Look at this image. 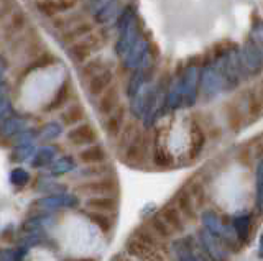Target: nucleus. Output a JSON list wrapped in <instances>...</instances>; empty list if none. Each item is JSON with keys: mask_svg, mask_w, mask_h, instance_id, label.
Listing matches in <instances>:
<instances>
[{"mask_svg": "<svg viewBox=\"0 0 263 261\" xmlns=\"http://www.w3.org/2000/svg\"><path fill=\"white\" fill-rule=\"evenodd\" d=\"M25 23H27V17H25L23 12H20V10L12 12V15H10V31L12 33H16V31L23 30Z\"/></svg>", "mask_w": 263, "mask_h": 261, "instance_id": "45", "label": "nucleus"}, {"mask_svg": "<svg viewBox=\"0 0 263 261\" xmlns=\"http://www.w3.org/2000/svg\"><path fill=\"white\" fill-rule=\"evenodd\" d=\"M119 4L115 2H99L97 9L92 12L97 23H107L110 18L115 17V10H117Z\"/></svg>", "mask_w": 263, "mask_h": 261, "instance_id": "34", "label": "nucleus"}, {"mask_svg": "<svg viewBox=\"0 0 263 261\" xmlns=\"http://www.w3.org/2000/svg\"><path fill=\"white\" fill-rule=\"evenodd\" d=\"M72 169H76V159L72 156H63L60 159H54V163L49 166V173L51 176H63L71 173Z\"/></svg>", "mask_w": 263, "mask_h": 261, "instance_id": "35", "label": "nucleus"}, {"mask_svg": "<svg viewBox=\"0 0 263 261\" xmlns=\"http://www.w3.org/2000/svg\"><path fill=\"white\" fill-rule=\"evenodd\" d=\"M101 46L99 38L94 35H89L87 38H82L79 42L72 43L69 48V56L78 63H84L90 54H92L97 48Z\"/></svg>", "mask_w": 263, "mask_h": 261, "instance_id": "13", "label": "nucleus"}, {"mask_svg": "<svg viewBox=\"0 0 263 261\" xmlns=\"http://www.w3.org/2000/svg\"><path fill=\"white\" fill-rule=\"evenodd\" d=\"M171 250L175 253L176 261H209L201 250L199 242L194 240L193 236L175 240L171 243Z\"/></svg>", "mask_w": 263, "mask_h": 261, "instance_id": "5", "label": "nucleus"}, {"mask_svg": "<svg viewBox=\"0 0 263 261\" xmlns=\"http://www.w3.org/2000/svg\"><path fill=\"white\" fill-rule=\"evenodd\" d=\"M245 104H247V112H249V117L252 122H257L263 115V104L260 101V97L257 94V89H249L245 94Z\"/></svg>", "mask_w": 263, "mask_h": 261, "instance_id": "23", "label": "nucleus"}, {"mask_svg": "<svg viewBox=\"0 0 263 261\" xmlns=\"http://www.w3.org/2000/svg\"><path fill=\"white\" fill-rule=\"evenodd\" d=\"M33 154H35V143L28 142V143H22V145L13 146L10 159L13 163H23V161H27L30 156H33Z\"/></svg>", "mask_w": 263, "mask_h": 261, "instance_id": "36", "label": "nucleus"}, {"mask_svg": "<svg viewBox=\"0 0 263 261\" xmlns=\"http://www.w3.org/2000/svg\"><path fill=\"white\" fill-rule=\"evenodd\" d=\"M69 94H71V86H69V83L68 81H64V83L58 87V91H56V94H54V97L51 99V102H49L46 107H45V110L46 112H53V110H58V109H61L63 105L68 102V99H69Z\"/></svg>", "mask_w": 263, "mask_h": 261, "instance_id": "30", "label": "nucleus"}, {"mask_svg": "<svg viewBox=\"0 0 263 261\" xmlns=\"http://www.w3.org/2000/svg\"><path fill=\"white\" fill-rule=\"evenodd\" d=\"M199 64H187L181 72V84H183V105L193 107L199 95Z\"/></svg>", "mask_w": 263, "mask_h": 261, "instance_id": "2", "label": "nucleus"}, {"mask_svg": "<svg viewBox=\"0 0 263 261\" xmlns=\"http://www.w3.org/2000/svg\"><path fill=\"white\" fill-rule=\"evenodd\" d=\"M137 132H138V128L134 125V122H130V124H127L125 125V128H122V132H120V138H119V146L120 148H123L125 150L127 148V145L134 140V136L137 135Z\"/></svg>", "mask_w": 263, "mask_h": 261, "instance_id": "43", "label": "nucleus"}, {"mask_svg": "<svg viewBox=\"0 0 263 261\" xmlns=\"http://www.w3.org/2000/svg\"><path fill=\"white\" fill-rule=\"evenodd\" d=\"M226 117H227V125L234 133L242 132L245 127V115L243 110L238 104L235 102H227L226 104Z\"/></svg>", "mask_w": 263, "mask_h": 261, "instance_id": "20", "label": "nucleus"}, {"mask_svg": "<svg viewBox=\"0 0 263 261\" xmlns=\"http://www.w3.org/2000/svg\"><path fill=\"white\" fill-rule=\"evenodd\" d=\"M92 23L90 22H78V23H74V25L66 31L64 36H63V42H79L81 38H84L87 35L92 33Z\"/></svg>", "mask_w": 263, "mask_h": 261, "instance_id": "27", "label": "nucleus"}, {"mask_svg": "<svg viewBox=\"0 0 263 261\" xmlns=\"http://www.w3.org/2000/svg\"><path fill=\"white\" fill-rule=\"evenodd\" d=\"M86 206L89 209H96V212H110L117 207V202L112 197H90L87 199Z\"/></svg>", "mask_w": 263, "mask_h": 261, "instance_id": "37", "label": "nucleus"}, {"mask_svg": "<svg viewBox=\"0 0 263 261\" xmlns=\"http://www.w3.org/2000/svg\"><path fill=\"white\" fill-rule=\"evenodd\" d=\"M227 218L229 217H222L212 209L202 210V214H201V222L204 225L205 232H209L227 251H234V253L240 251L242 245L238 243L230 222H226Z\"/></svg>", "mask_w": 263, "mask_h": 261, "instance_id": "1", "label": "nucleus"}, {"mask_svg": "<svg viewBox=\"0 0 263 261\" xmlns=\"http://www.w3.org/2000/svg\"><path fill=\"white\" fill-rule=\"evenodd\" d=\"M30 128V124L27 118H22V117H10L4 120L0 124V138H13L18 133L25 132V130Z\"/></svg>", "mask_w": 263, "mask_h": 261, "instance_id": "18", "label": "nucleus"}, {"mask_svg": "<svg viewBox=\"0 0 263 261\" xmlns=\"http://www.w3.org/2000/svg\"><path fill=\"white\" fill-rule=\"evenodd\" d=\"M28 255V248L27 247H18L13 250V261H23L25 256Z\"/></svg>", "mask_w": 263, "mask_h": 261, "instance_id": "52", "label": "nucleus"}, {"mask_svg": "<svg viewBox=\"0 0 263 261\" xmlns=\"http://www.w3.org/2000/svg\"><path fill=\"white\" fill-rule=\"evenodd\" d=\"M252 222H253V217L252 214H240V215H235L232 218V230L237 236V240L240 245H247L252 236Z\"/></svg>", "mask_w": 263, "mask_h": 261, "instance_id": "14", "label": "nucleus"}, {"mask_svg": "<svg viewBox=\"0 0 263 261\" xmlns=\"http://www.w3.org/2000/svg\"><path fill=\"white\" fill-rule=\"evenodd\" d=\"M10 183L13 186H18V187L27 186L30 183V173L23 168H15L10 173Z\"/></svg>", "mask_w": 263, "mask_h": 261, "instance_id": "44", "label": "nucleus"}, {"mask_svg": "<svg viewBox=\"0 0 263 261\" xmlns=\"http://www.w3.org/2000/svg\"><path fill=\"white\" fill-rule=\"evenodd\" d=\"M84 118V109L81 104H74L69 109H66L63 112V124L64 125H74Z\"/></svg>", "mask_w": 263, "mask_h": 261, "instance_id": "38", "label": "nucleus"}, {"mask_svg": "<svg viewBox=\"0 0 263 261\" xmlns=\"http://www.w3.org/2000/svg\"><path fill=\"white\" fill-rule=\"evenodd\" d=\"M79 204L78 197L72 194H54V195H45L38 200H35L33 206L41 210H56V209H71Z\"/></svg>", "mask_w": 263, "mask_h": 261, "instance_id": "10", "label": "nucleus"}, {"mask_svg": "<svg viewBox=\"0 0 263 261\" xmlns=\"http://www.w3.org/2000/svg\"><path fill=\"white\" fill-rule=\"evenodd\" d=\"M150 48H152V42L142 35V36L138 38V42L134 46H132V50L122 58L123 66L130 68V69H137L140 64L143 63V59L146 58V54H148V51H150Z\"/></svg>", "mask_w": 263, "mask_h": 261, "instance_id": "12", "label": "nucleus"}, {"mask_svg": "<svg viewBox=\"0 0 263 261\" xmlns=\"http://www.w3.org/2000/svg\"><path fill=\"white\" fill-rule=\"evenodd\" d=\"M4 84V81H2V74H0V86H2Z\"/></svg>", "mask_w": 263, "mask_h": 261, "instance_id": "57", "label": "nucleus"}, {"mask_svg": "<svg viewBox=\"0 0 263 261\" xmlns=\"http://www.w3.org/2000/svg\"><path fill=\"white\" fill-rule=\"evenodd\" d=\"M184 189L187 191L189 197H191L196 210L199 212L201 209H204L205 200H208V192H205V187L201 181H189L187 186H184Z\"/></svg>", "mask_w": 263, "mask_h": 261, "instance_id": "25", "label": "nucleus"}, {"mask_svg": "<svg viewBox=\"0 0 263 261\" xmlns=\"http://www.w3.org/2000/svg\"><path fill=\"white\" fill-rule=\"evenodd\" d=\"M114 261H134V259L125 258V256H117V258H114Z\"/></svg>", "mask_w": 263, "mask_h": 261, "instance_id": "56", "label": "nucleus"}, {"mask_svg": "<svg viewBox=\"0 0 263 261\" xmlns=\"http://www.w3.org/2000/svg\"><path fill=\"white\" fill-rule=\"evenodd\" d=\"M107 158V153L101 145H90L86 150L79 153V159L82 163H89V165H97V163H104Z\"/></svg>", "mask_w": 263, "mask_h": 261, "instance_id": "29", "label": "nucleus"}, {"mask_svg": "<svg viewBox=\"0 0 263 261\" xmlns=\"http://www.w3.org/2000/svg\"><path fill=\"white\" fill-rule=\"evenodd\" d=\"M160 215L164 218V222L170 225V228L175 233H184L186 220L183 218V215L179 214V210L175 206H164Z\"/></svg>", "mask_w": 263, "mask_h": 261, "instance_id": "21", "label": "nucleus"}, {"mask_svg": "<svg viewBox=\"0 0 263 261\" xmlns=\"http://www.w3.org/2000/svg\"><path fill=\"white\" fill-rule=\"evenodd\" d=\"M199 86H201V91L205 101L214 99L222 89H226L224 77H222V74L219 72L217 66H214V64L204 66L202 72L199 74Z\"/></svg>", "mask_w": 263, "mask_h": 261, "instance_id": "4", "label": "nucleus"}, {"mask_svg": "<svg viewBox=\"0 0 263 261\" xmlns=\"http://www.w3.org/2000/svg\"><path fill=\"white\" fill-rule=\"evenodd\" d=\"M140 36H142V25H140L138 18H134L128 25L119 30V38L115 42V54L119 58H123L132 50V46L138 42Z\"/></svg>", "mask_w": 263, "mask_h": 261, "instance_id": "7", "label": "nucleus"}, {"mask_svg": "<svg viewBox=\"0 0 263 261\" xmlns=\"http://www.w3.org/2000/svg\"><path fill=\"white\" fill-rule=\"evenodd\" d=\"M257 94H258V97H260V101H261V104H263V81H261V84L257 87Z\"/></svg>", "mask_w": 263, "mask_h": 261, "instance_id": "54", "label": "nucleus"}, {"mask_svg": "<svg viewBox=\"0 0 263 261\" xmlns=\"http://www.w3.org/2000/svg\"><path fill=\"white\" fill-rule=\"evenodd\" d=\"M114 81V72L110 69H105L104 72H101V74H97L96 77H92L89 81V92L92 95H101L104 94L107 89L110 87Z\"/></svg>", "mask_w": 263, "mask_h": 261, "instance_id": "24", "label": "nucleus"}, {"mask_svg": "<svg viewBox=\"0 0 263 261\" xmlns=\"http://www.w3.org/2000/svg\"><path fill=\"white\" fill-rule=\"evenodd\" d=\"M153 230V233L158 236V238L161 240V242H164V240H170L171 236H173V232L171 228H170V225L164 222V218L158 214V215H153V217H150V225H148Z\"/></svg>", "mask_w": 263, "mask_h": 261, "instance_id": "31", "label": "nucleus"}, {"mask_svg": "<svg viewBox=\"0 0 263 261\" xmlns=\"http://www.w3.org/2000/svg\"><path fill=\"white\" fill-rule=\"evenodd\" d=\"M86 215H87V218L90 220V222H94L104 233L110 232L112 222H110V218L107 217L105 214H102V212H87Z\"/></svg>", "mask_w": 263, "mask_h": 261, "instance_id": "41", "label": "nucleus"}, {"mask_svg": "<svg viewBox=\"0 0 263 261\" xmlns=\"http://www.w3.org/2000/svg\"><path fill=\"white\" fill-rule=\"evenodd\" d=\"M189 140H191V145H189V156H191V159H196L202 153L204 146H205V133H204L202 127L197 124L196 120L191 122Z\"/></svg>", "mask_w": 263, "mask_h": 261, "instance_id": "16", "label": "nucleus"}, {"mask_svg": "<svg viewBox=\"0 0 263 261\" xmlns=\"http://www.w3.org/2000/svg\"><path fill=\"white\" fill-rule=\"evenodd\" d=\"M36 9L45 15V17H54L58 13L56 0H45V2H36Z\"/></svg>", "mask_w": 263, "mask_h": 261, "instance_id": "47", "label": "nucleus"}, {"mask_svg": "<svg viewBox=\"0 0 263 261\" xmlns=\"http://www.w3.org/2000/svg\"><path fill=\"white\" fill-rule=\"evenodd\" d=\"M255 177H257V209L258 212H263V159H258L257 163Z\"/></svg>", "mask_w": 263, "mask_h": 261, "instance_id": "42", "label": "nucleus"}, {"mask_svg": "<svg viewBox=\"0 0 263 261\" xmlns=\"http://www.w3.org/2000/svg\"><path fill=\"white\" fill-rule=\"evenodd\" d=\"M132 236H135L137 240L143 242V243L148 245V247H153V248L160 250V251H161V248H163V242L153 233V230H152L150 227H145V225L142 227V225H140L138 228H135V230H134Z\"/></svg>", "mask_w": 263, "mask_h": 261, "instance_id": "28", "label": "nucleus"}, {"mask_svg": "<svg viewBox=\"0 0 263 261\" xmlns=\"http://www.w3.org/2000/svg\"><path fill=\"white\" fill-rule=\"evenodd\" d=\"M153 163L160 168H170L173 166V156L163 148V146L156 145L153 150Z\"/></svg>", "mask_w": 263, "mask_h": 261, "instance_id": "39", "label": "nucleus"}, {"mask_svg": "<svg viewBox=\"0 0 263 261\" xmlns=\"http://www.w3.org/2000/svg\"><path fill=\"white\" fill-rule=\"evenodd\" d=\"M54 63V56L51 53H41L36 56V59L31 63V66L28 68V71H33V69H40V68H46L49 64Z\"/></svg>", "mask_w": 263, "mask_h": 261, "instance_id": "46", "label": "nucleus"}, {"mask_svg": "<svg viewBox=\"0 0 263 261\" xmlns=\"http://www.w3.org/2000/svg\"><path fill=\"white\" fill-rule=\"evenodd\" d=\"M175 202H176L175 207L179 210V214L183 215L184 220H189V222H196L197 217H199V214H197L194 204H193V200H191V197H189V194H187V191L184 189V187L176 194Z\"/></svg>", "mask_w": 263, "mask_h": 261, "instance_id": "17", "label": "nucleus"}, {"mask_svg": "<svg viewBox=\"0 0 263 261\" xmlns=\"http://www.w3.org/2000/svg\"><path fill=\"white\" fill-rule=\"evenodd\" d=\"M61 132H63V125L61 124H58V122H49V124H45L38 130L36 138L40 142L48 143V142L56 140V138L61 135Z\"/></svg>", "mask_w": 263, "mask_h": 261, "instance_id": "33", "label": "nucleus"}, {"mask_svg": "<svg viewBox=\"0 0 263 261\" xmlns=\"http://www.w3.org/2000/svg\"><path fill=\"white\" fill-rule=\"evenodd\" d=\"M96 138H97V133L90 124H81L78 127H74L72 130H69V133H68V142L72 145H89V143H94Z\"/></svg>", "mask_w": 263, "mask_h": 261, "instance_id": "15", "label": "nucleus"}, {"mask_svg": "<svg viewBox=\"0 0 263 261\" xmlns=\"http://www.w3.org/2000/svg\"><path fill=\"white\" fill-rule=\"evenodd\" d=\"M120 105L119 102V87L117 86H110L104 94H101V99H99L97 109L102 115H112Z\"/></svg>", "mask_w": 263, "mask_h": 261, "instance_id": "19", "label": "nucleus"}, {"mask_svg": "<svg viewBox=\"0 0 263 261\" xmlns=\"http://www.w3.org/2000/svg\"><path fill=\"white\" fill-rule=\"evenodd\" d=\"M197 242H199V247L209 261H229V251L204 228H201L197 233Z\"/></svg>", "mask_w": 263, "mask_h": 261, "instance_id": "9", "label": "nucleus"}, {"mask_svg": "<svg viewBox=\"0 0 263 261\" xmlns=\"http://www.w3.org/2000/svg\"><path fill=\"white\" fill-rule=\"evenodd\" d=\"M125 250L128 256H132L137 261H166L164 255L153 247H148L146 243L137 240L135 236H130L125 243Z\"/></svg>", "mask_w": 263, "mask_h": 261, "instance_id": "8", "label": "nucleus"}, {"mask_svg": "<svg viewBox=\"0 0 263 261\" xmlns=\"http://www.w3.org/2000/svg\"><path fill=\"white\" fill-rule=\"evenodd\" d=\"M123 122H125V107H123V105H119V107L115 109V112L109 117V120H107V125H105L107 135L110 138L119 136L123 128Z\"/></svg>", "mask_w": 263, "mask_h": 261, "instance_id": "26", "label": "nucleus"}, {"mask_svg": "<svg viewBox=\"0 0 263 261\" xmlns=\"http://www.w3.org/2000/svg\"><path fill=\"white\" fill-rule=\"evenodd\" d=\"M117 191V181L112 177H101L96 181H87L78 186V192L84 194H94L97 197H107Z\"/></svg>", "mask_w": 263, "mask_h": 261, "instance_id": "11", "label": "nucleus"}, {"mask_svg": "<svg viewBox=\"0 0 263 261\" xmlns=\"http://www.w3.org/2000/svg\"><path fill=\"white\" fill-rule=\"evenodd\" d=\"M12 113H13L12 102L8 101L7 97H2V99H0V122L10 118Z\"/></svg>", "mask_w": 263, "mask_h": 261, "instance_id": "48", "label": "nucleus"}, {"mask_svg": "<svg viewBox=\"0 0 263 261\" xmlns=\"http://www.w3.org/2000/svg\"><path fill=\"white\" fill-rule=\"evenodd\" d=\"M49 222V217L48 215H35V217H30L28 220H25L22 224V230L23 232H40V228L46 225Z\"/></svg>", "mask_w": 263, "mask_h": 261, "instance_id": "40", "label": "nucleus"}, {"mask_svg": "<svg viewBox=\"0 0 263 261\" xmlns=\"http://www.w3.org/2000/svg\"><path fill=\"white\" fill-rule=\"evenodd\" d=\"M109 166H96V168H86L82 171V176H87V177H92V176H102L105 177V174L109 173Z\"/></svg>", "mask_w": 263, "mask_h": 261, "instance_id": "49", "label": "nucleus"}, {"mask_svg": "<svg viewBox=\"0 0 263 261\" xmlns=\"http://www.w3.org/2000/svg\"><path fill=\"white\" fill-rule=\"evenodd\" d=\"M64 261H96L92 258H66Z\"/></svg>", "mask_w": 263, "mask_h": 261, "instance_id": "53", "label": "nucleus"}, {"mask_svg": "<svg viewBox=\"0 0 263 261\" xmlns=\"http://www.w3.org/2000/svg\"><path fill=\"white\" fill-rule=\"evenodd\" d=\"M22 240L25 245H35V243H40L41 240H43V233L41 232H30L28 235H25Z\"/></svg>", "mask_w": 263, "mask_h": 261, "instance_id": "50", "label": "nucleus"}, {"mask_svg": "<svg viewBox=\"0 0 263 261\" xmlns=\"http://www.w3.org/2000/svg\"><path fill=\"white\" fill-rule=\"evenodd\" d=\"M107 68V61L104 58H96V59H90L89 63H86L84 66H82L81 69V77L84 79H92L96 77L97 74H101V72H104Z\"/></svg>", "mask_w": 263, "mask_h": 261, "instance_id": "32", "label": "nucleus"}, {"mask_svg": "<svg viewBox=\"0 0 263 261\" xmlns=\"http://www.w3.org/2000/svg\"><path fill=\"white\" fill-rule=\"evenodd\" d=\"M148 143H150L148 135L142 132V130H138L134 140L123 150V163L130 166H142L148 156Z\"/></svg>", "mask_w": 263, "mask_h": 261, "instance_id": "3", "label": "nucleus"}, {"mask_svg": "<svg viewBox=\"0 0 263 261\" xmlns=\"http://www.w3.org/2000/svg\"><path fill=\"white\" fill-rule=\"evenodd\" d=\"M258 255L263 258V233H261V236H260V248H258Z\"/></svg>", "mask_w": 263, "mask_h": 261, "instance_id": "55", "label": "nucleus"}, {"mask_svg": "<svg viewBox=\"0 0 263 261\" xmlns=\"http://www.w3.org/2000/svg\"><path fill=\"white\" fill-rule=\"evenodd\" d=\"M155 99H156V87L152 83H146L134 97H132L130 113L134 115V118H143L153 107Z\"/></svg>", "mask_w": 263, "mask_h": 261, "instance_id": "6", "label": "nucleus"}, {"mask_svg": "<svg viewBox=\"0 0 263 261\" xmlns=\"http://www.w3.org/2000/svg\"><path fill=\"white\" fill-rule=\"evenodd\" d=\"M56 153H58V148H56L54 145L41 146V148L36 150L35 154H33L31 166L33 168H46L49 165H53L54 158H56Z\"/></svg>", "mask_w": 263, "mask_h": 261, "instance_id": "22", "label": "nucleus"}, {"mask_svg": "<svg viewBox=\"0 0 263 261\" xmlns=\"http://www.w3.org/2000/svg\"><path fill=\"white\" fill-rule=\"evenodd\" d=\"M76 7V2H71V0H60V2H56V9H58V13L60 12H68L71 9Z\"/></svg>", "mask_w": 263, "mask_h": 261, "instance_id": "51", "label": "nucleus"}]
</instances>
